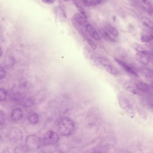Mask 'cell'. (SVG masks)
<instances>
[{"mask_svg":"<svg viewBox=\"0 0 153 153\" xmlns=\"http://www.w3.org/2000/svg\"><path fill=\"white\" fill-rule=\"evenodd\" d=\"M58 127L60 132L63 135L68 136L73 131L74 125L73 121L70 118L65 117L59 121Z\"/></svg>","mask_w":153,"mask_h":153,"instance_id":"6da1fadb","label":"cell"},{"mask_svg":"<svg viewBox=\"0 0 153 153\" xmlns=\"http://www.w3.org/2000/svg\"><path fill=\"white\" fill-rule=\"evenodd\" d=\"M25 144L27 148L30 150H36L40 147L42 142L40 138L38 137L30 135L26 137Z\"/></svg>","mask_w":153,"mask_h":153,"instance_id":"7a4b0ae2","label":"cell"},{"mask_svg":"<svg viewBox=\"0 0 153 153\" xmlns=\"http://www.w3.org/2000/svg\"><path fill=\"white\" fill-rule=\"evenodd\" d=\"M59 140L57 134L52 131H48L43 138L44 143L46 145H51L56 143Z\"/></svg>","mask_w":153,"mask_h":153,"instance_id":"3957f363","label":"cell"},{"mask_svg":"<svg viewBox=\"0 0 153 153\" xmlns=\"http://www.w3.org/2000/svg\"><path fill=\"white\" fill-rule=\"evenodd\" d=\"M135 90L134 93L140 94L150 93L151 88L146 83L142 81H138L134 84Z\"/></svg>","mask_w":153,"mask_h":153,"instance_id":"277c9868","label":"cell"},{"mask_svg":"<svg viewBox=\"0 0 153 153\" xmlns=\"http://www.w3.org/2000/svg\"><path fill=\"white\" fill-rule=\"evenodd\" d=\"M114 60L117 64L128 73L136 77H139L138 75L134 70L125 62L117 58H115Z\"/></svg>","mask_w":153,"mask_h":153,"instance_id":"5b68a950","label":"cell"},{"mask_svg":"<svg viewBox=\"0 0 153 153\" xmlns=\"http://www.w3.org/2000/svg\"><path fill=\"white\" fill-rule=\"evenodd\" d=\"M132 47L137 53L147 56L149 59L152 57V52L147 50L142 45L137 43H134L132 44Z\"/></svg>","mask_w":153,"mask_h":153,"instance_id":"8992f818","label":"cell"},{"mask_svg":"<svg viewBox=\"0 0 153 153\" xmlns=\"http://www.w3.org/2000/svg\"><path fill=\"white\" fill-rule=\"evenodd\" d=\"M85 29L89 35L93 38L97 40L100 39V37L94 27L90 24L85 25Z\"/></svg>","mask_w":153,"mask_h":153,"instance_id":"52a82bcc","label":"cell"},{"mask_svg":"<svg viewBox=\"0 0 153 153\" xmlns=\"http://www.w3.org/2000/svg\"><path fill=\"white\" fill-rule=\"evenodd\" d=\"M139 71L149 81L152 82L153 71L150 69L145 67H142L138 69Z\"/></svg>","mask_w":153,"mask_h":153,"instance_id":"ba28073f","label":"cell"},{"mask_svg":"<svg viewBox=\"0 0 153 153\" xmlns=\"http://www.w3.org/2000/svg\"><path fill=\"white\" fill-rule=\"evenodd\" d=\"M54 13L56 17L61 21H65L66 20L67 17L66 13L61 7L58 6L55 7Z\"/></svg>","mask_w":153,"mask_h":153,"instance_id":"9c48e42d","label":"cell"},{"mask_svg":"<svg viewBox=\"0 0 153 153\" xmlns=\"http://www.w3.org/2000/svg\"><path fill=\"white\" fill-rule=\"evenodd\" d=\"M23 116V112L20 108L15 109L11 114V119L14 121H16L20 119Z\"/></svg>","mask_w":153,"mask_h":153,"instance_id":"30bf717a","label":"cell"},{"mask_svg":"<svg viewBox=\"0 0 153 153\" xmlns=\"http://www.w3.org/2000/svg\"><path fill=\"white\" fill-rule=\"evenodd\" d=\"M76 23L82 26L86 24V19L78 13L75 14L72 18Z\"/></svg>","mask_w":153,"mask_h":153,"instance_id":"8fae6325","label":"cell"},{"mask_svg":"<svg viewBox=\"0 0 153 153\" xmlns=\"http://www.w3.org/2000/svg\"><path fill=\"white\" fill-rule=\"evenodd\" d=\"M135 57L136 59L142 64L146 65L149 63V59L144 55L137 53Z\"/></svg>","mask_w":153,"mask_h":153,"instance_id":"7c38bea8","label":"cell"},{"mask_svg":"<svg viewBox=\"0 0 153 153\" xmlns=\"http://www.w3.org/2000/svg\"><path fill=\"white\" fill-rule=\"evenodd\" d=\"M104 68L107 72L113 75L117 76L120 74L119 70L111 63L105 67Z\"/></svg>","mask_w":153,"mask_h":153,"instance_id":"4fadbf2b","label":"cell"},{"mask_svg":"<svg viewBox=\"0 0 153 153\" xmlns=\"http://www.w3.org/2000/svg\"><path fill=\"white\" fill-rule=\"evenodd\" d=\"M96 60L98 63L103 68L111 63L108 59L104 56H100L97 57Z\"/></svg>","mask_w":153,"mask_h":153,"instance_id":"5bb4252c","label":"cell"},{"mask_svg":"<svg viewBox=\"0 0 153 153\" xmlns=\"http://www.w3.org/2000/svg\"><path fill=\"white\" fill-rule=\"evenodd\" d=\"M74 5L76 7L79 14L87 19L88 17L87 14L85 10L79 4L76 0H72Z\"/></svg>","mask_w":153,"mask_h":153,"instance_id":"9a60e30c","label":"cell"},{"mask_svg":"<svg viewBox=\"0 0 153 153\" xmlns=\"http://www.w3.org/2000/svg\"><path fill=\"white\" fill-rule=\"evenodd\" d=\"M82 2L85 5L91 6L97 5L100 4L103 0H81Z\"/></svg>","mask_w":153,"mask_h":153,"instance_id":"2e32d148","label":"cell"},{"mask_svg":"<svg viewBox=\"0 0 153 153\" xmlns=\"http://www.w3.org/2000/svg\"><path fill=\"white\" fill-rule=\"evenodd\" d=\"M29 121L30 123L33 125L37 124L39 121V116L36 113L31 114L29 117Z\"/></svg>","mask_w":153,"mask_h":153,"instance_id":"e0dca14e","label":"cell"},{"mask_svg":"<svg viewBox=\"0 0 153 153\" xmlns=\"http://www.w3.org/2000/svg\"><path fill=\"white\" fill-rule=\"evenodd\" d=\"M106 29L110 34L114 36L117 37L119 35V33L117 30L114 27L109 25L105 26Z\"/></svg>","mask_w":153,"mask_h":153,"instance_id":"ac0fdd59","label":"cell"},{"mask_svg":"<svg viewBox=\"0 0 153 153\" xmlns=\"http://www.w3.org/2000/svg\"><path fill=\"white\" fill-rule=\"evenodd\" d=\"M101 33L102 36L104 39L107 40H109L112 42H114L115 40L111 37L108 33V32L104 29L101 30Z\"/></svg>","mask_w":153,"mask_h":153,"instance_id":"d6986e66","label":"cell"},{"mask_svg":"<svg viewBox=\"0 0 153 153\" xmlns=\"http://www.w3.org/2000/svg\"><path fill=\"white\" fill-rule=\"evenodd\" d=\"M153 39V36L152 34L143 35H142L140 38L141 41L144 42H149Z\"/></svg>","mask_w":153,"mask_h":153,"instance_id":"ffe728a7","label":"cell"},{"mask_svg":"<svg viewBox=\"0 0 153 153\" xmlns=\"http://www.w3.org/2000/svg\"><path fill=\"white\" fill-rule=\"evenodd\" d=\"M7 94V91L5 89L2 88L0 89V102L5 100Z\"/></svg>","mask_w":153,"mask_h":153,"instance_id":"44dd1931","label":"cell"},{"mask_svg":"<svg viewBox=\"0 0 153 153\" xmlns=\"http://www.w3.org/2000/svg\"><path fill=\"white\" fill-rule=\"evenodd\" d=\"M34 104V100L31 98H28L26 99L23 103L24 106L26 107L31 106Z\"/></svg>","mask_w":153,"mask_h":153,"instance_id":"7402d4cb","label":"cell"},{"mask_svg":"<svg viewBox=\"0 0 153 153\" xmlns=\"http://www.w3.org/2000/svg\"><path fill=\"white\" fill-rule=\"evenodd\" d=\"M85 39L88 43L91 48L94 50H96L97 48V46L94 41L88 37Z\"/></svg>","mask_w":153,"mask_h":153,"instance_id":"603a6c76","label":"cell"},{"mask_svg":"<svg viewBox=\"0 0 153 153\" xmlns=\"http://www.w3.org/2000/svg\"><path fill=\"white\" fill-rule=\"evenodd\" d=\"M5 115L4 112L0 110V125H1L4 124L5 121Z\"/></svg>","mask_w":153,"mask_h":153,"instance_id":"cb8c5ba5","label":"cell"},{"mask_svg":"<svg viewBox=\"0 0 153 153\" xmlns=\"http://www.w3.org/2000/svg\"><path fill=\"white\" fill-rule=\"evenodd\" d=\"M6 74V71L4 68L0 65V80L4 78Z\"/></svg>","mask_w":153,"mask_h":153,"instance_id":"d4e9b609","label":"cell"},{"mask_svg":"<svg viewBox=\"0 0 153 153\" xmlns=\"http://www.w3.org/2000/svg\"><path fill=\"white\" fill-rule=\"evenodd\" d=\"M118 49L117 52L121 57L124 58L126 57L127 54L125 50L122 48Z\"/></svg>","mask_w":153,"mask_h":153,"instance_id":"484cf974","label":"cell"},{"mask_svg":"<svg viewBox=\"0 0 153 153\" xmlns=\"http://www.w3.org/2000/svg\"><path fill=\"white\" fill-rule=\"evenodd\" d=\"M25 149V148L22 146H20L16 147L14 150V152L16 153H20L24 152Z\"/></svg>","mask_w":153,"mask_h":153,"instance_id":"4316f807","label":"cell"},{"mask_svg":"<svg viewBox=\"0 0 153 153\" xmlns=\"http://www.w3.org/2000/svg\"><path fill=\"white\" fill-rule=\"evenodd\" d=\"M42 1L44 3L47 4H51L53 3L55 0H42Z\"/></svg>","mask_w":153,"mask_h":153,"instance_id":"83f0119b","label":"cell"},{"mask_svg":"<svg viewBox=\"0 0 153 153\" xmlns=\"http://www.w3.org/2000/svg\"><path fill=\"white\" fill-rule=\"evenodd\" d=\"M2 54V50L1 48L0 47V58Z\"/></svg>","mask_w":153,"mask_h":153,"instance_id":"f1b7e54d","label":"cell"},{"mask_svg":"<svg viewBox=\"0 0 153 153\" xmlns=\"http://www.w3.org/2000/svg\"><path fill=\"white\" fill-rule=\"evenodd\" d=\"M65 1H71L72 0H63Z\"/></svg>","mask_w":153,"mask_h":153,"instance_id":"f546056e","label":"cell"}]
</instances>
